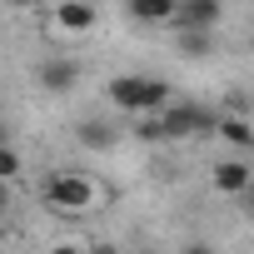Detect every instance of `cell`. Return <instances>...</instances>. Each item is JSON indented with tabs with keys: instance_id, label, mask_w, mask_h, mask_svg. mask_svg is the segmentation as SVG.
I'll list each match as a JSON object with an SVG mask.
<instances>
[{
	"instance_id": "7",
	"label": "cell",
	"mask_w": 254,
	"mask_h": 254,
	"mask_svg": "<svg viewBox=\"0 0 254 254\" xmlns=\"http://www.w3.org/2000/svg\"><path fill=\"white\" fill-rule=\"evenodd\" d=\"M130 20H140V25H170V20H180V5H175V0H130Z\"/></svg>"
},
{
	"instance_id": "14",
	"label": "cell",
	"mask_w": 254,
	"mask_h": 254,
	"mask_svg": "<svg viewBox=\"0 0 254 254\" xmlns=\"http://www.w3.org/2000/svg\"><path fill=\"white\" fill-rule=\"evenodd\" d=\"M180 254H219V249L204 244V239H190V244H180Z\"/></svg>"
},
{
	"instance_id": "16",
	"label": "cell",
	"mask_w": 254,
	"mask_h": 254,
	"mask_svg": "<svg viewBox=\"0 0 254 254\" xmlns=\"http://www.w3.org/2000/svg\"><path fill=\"white\" fill-rule=\"evenodd\" d=\"M50 254H90V249H80V244H55Z\"/></svg>"
},
{
	"instance_id": "1",
	"label": "cell",
	"mask_w": 254,
	"mask_h": 254,
	"mask_svg": "<svg viewBox=\"0 0 254 254\" xmlns=\"http://www.w3.org/2000/svg\"><path fill=\"white\" fill-rule=\"evenodd\" d=\"M110 100L125 115H165L170 110V85L155 75H115L110 80Z\"/></svg>"
},
{
	"instance_id": "17",
	"label": "cell",
	"mask_w": 254,
	"mask_h": 254,
	"mask_svg": "<svg viewBox=\"0 0 254 254\" xmlns=\"http://www.w3.org/2000/svg\"><path fill=\"white\" fill-rule=\"evenodd\" d=\"M90 254H115V249H105V244H95V249H90Z\"/></svg>"
},
{
	"instance_id": "9",
	"label": "cell",
	"mask_w": 254,
	"mask_h": 254,
	"mask_svg": "<svg viewBox=\"0 0 254 254\" xmlns=\"http://www.w3.org/2000/svg\"><path fill=\"white\" fill-rule=\"evenodd\" d=\"M214 20H219V0H190V5H180V25H185V30L209 35Z\"/></svg>"
},
{
	"instance_id": "12",
	"label": "cell",
	"mask_w": 254,
	"mask_h": 254,
	"mask_svg": "<svg viewBox=\"0 0 254 254\" xmlns=\"http://www.w3.org/2000/svg\"><path fill=\"white\" fill-rule=\"evenodd\" d=\"M0 175H5V180H15V175H20V155H15L10 145L0 150Z\"/></svg>"
},
{
	"instance_id": "10",
	"label": "cell",
	"mask_w": 254,
	"mask_h": 254,
	"mask_svg": "<svg viewBox=\"0 0 254 254\" xmlns=\"http://www.w3.org/2000/svg\"><path fill=\"white\" fill-rule=\"evenodd\" d=\"M35 75H40V85H45V90H55V95H60V90H70V85L80 80V65H75V60H45Z\"/></svg>"
},
{
	"instance_id": "11",
	"label": "cell",
	"mask_w": 254,
	"mask_h": 254,
	"mask_svg": "<svg viewBox=\"0 0 254 254\" xmlns=\"http://www.w3.org/2000/svg\"><path fill=\"white\" fill-rule=\"evenodd\" d=\"M209 45H214V40L199 35V30H185V35H180V55H209Z\"/></svg>"
},
{
	"instance_id": "2",
	"label": "cell",
	"mask_w": 254,
	"mask_h": 254,
	"mask_svg": "<svg viewBox=\"0 0 254 254\" xmlns=\"http://www.w3.org/2000/svg\"><path fill=\"white\" fill-rule=\"evenodd\" d=\"M40 199H45L55 214H85V209L95 204V185H90L85 175H50L45 190H40Z\"/></svg>"
},
{
	"instance_id": "15",
	"label": "cell",
	"mask_w": 254,
	"mask_h": 254,
	"mask_svg": "<svg viewBox=\"0 0 254 254\" xmlns=\"http://www.w3.org/2000/svg\"><path fill=\"white\" fill-rule=\"evenodd\" d=\"M239 209H244V214H249V224H254V190H249V194L239 199Z\"/></svg>"
},
{
	"instance_id": "3",
	"label": "cell",
	"mask_w": 254,
	"mask_h": 254,
	"mask_svg": "<svg viewBox=\"0 0 254 254\" xmlns=\"http://www.w3.org/2000/svg\"><path fill=\"white\" fill-rule=\"evenodd\" d=\"M160 125H165V140H185V135L214 130L219 115H209V110H199V105H170V110L160 115Z\"/></svg>"
},
{
	"instance_id": "5",
	"label": "cell",
	"mask_w": 254,
	"mask_h": 254,
	"mask_svg": "<svg viewBox=\"0 0 254 254\" xmlns=\"http://www.w3.org/2000/svg\"><path fill=\"white\" fill-rule=\"evenodd\" d=\"M95 20H100V10L90 5V0H65V5H55V25L70 30V35H85Z\"/></svg>"
},
{
	"instance_id": "13",
	"label": "cell",
	"mask_w": 254,
	"mask_h": 254,
	"mask_svg": "<svg viewBox=\"0 0 254 254\" xmlns=\"http://www.w3.org/2000/svg\"><path fill=\"white\" fill-rule=\"evenodd\" d=\"M140 140H165V125H160V120H145V125H140Z\"/></svg>"
},
{
	"instance_id": "6",
	"label": "cell",
	"mask_w": 254,
	"mask_h": 254,
	"mask_svg": "<svg viewBox=\"0 0 254 254\" xmlns=\"http://www.w3.org/2000/svg\"><path fill=\"white\" fill-rule=\"evenodd\" d=\"M75 140H80L85 150H115V145H120V130H115L110 120H95V115H90V120L75 125Z\"/></svg>"
},
{
	"instance_id": "8",
	"label": "cell",
	"mask_w": 254,
	"mask_h": 254,
	"mask_svg": "<svg viewBox=\"0 0 254 254\" xmlns=\"http://www.w3.org/2000/svg\"><path fill=\"white\" fill-rule=\"evenodd\" d=\"M214 135H219L224 145H234V150H254V125H249L244 115H219Z\"/></svg>"
},
{
	"instance_id": "4",
	"label": "cell",
	"mask_w": 254,
	"mask_h": 254,
	"mask_svg": "<svg viewBox=\"0 0 254 254\" xmlns=\"http://www.w3.org/2000/svg\"><path fill=\"white\" fill-rule=\"evenodd\" d=\"M214 190H219V194H234V199H244V194L254 190V175H249V165H244V160H219V165H214Z\"/></svg>"
}]
</instances>
